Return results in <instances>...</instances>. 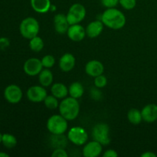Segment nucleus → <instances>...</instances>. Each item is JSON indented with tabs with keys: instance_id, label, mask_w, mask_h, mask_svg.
<instances>
[{
	"instance_id": "obj_1",
	"label": "nucleus",
	"mask_w": 157,
	"mask_h": 157,
	"mask_svg": "<svg viewBox=\"0 0 157 157\" xmlns=\"http://www.w3.org/2000/svg\"><path fill=\"white\" fill-rule=\"evenodd\" d=\"M101 21L110 29L119 30L125 25L126 17L121 11L115 8H110L104 11L102 14Z\"/></svg>"
},
{
	"instance_id": "obj_2",
	"label": "nucleus",
	"mask_w": 157,
	"mask_h": 157,
	"mask_svg": "<svg viewBox=\"0 0 157 157\" xmlns=\"http://www.w3.org/2000/svg\"><path fill=\"white\" fill-rule=\"evenodd\" d=\"M59 112L67 121L76 119L80 113V104L77 99L69 97L62 100L59 104Z\"/></svg>"
},
{
	"instance_id": "obj_3",
	"label": "nucleus",
	"mask_w": 157,
	"mask_h": 157,
	"mask_svg": "<svg viewBox=\"0 0 157 157\" xmlns=\"http://www.w3.org/2000/svg\"><path fill=\"white\" fill-rule=\"evenodd\" d=\"M40 25L38 20L33 17H27L21 21L19 25L20 34L23 38L29 39L37 36L39 32Z\"/></svg>"
},
{
	"instance_id": "obj_4",
	"label": "nucleus",
	"mask_w": 157,
	"mask_h": 157,
	"mask_svg": "<svg viewBox=\"0 0 157 157\" xmlns=\"http://www.w3.org/2000/svg\"><path fill=\"white\" fill-rule=\"evenodd\" d=\"M67 121L61 114H55L47 121V129L53 135H63L67 130Z\"/></svg>"
},
{
	"instance_id": "obj_5",
	"label": "nucleus",
	"mask_w": 157,
	"mask_h": 157,
	"mask_svg": "<svg viewBox=\"0 0 157 157\" xmlns=\"http://www.w3.org/2000/svg\"><path fill=\"white\" fill-rule=\"evenodd\" d=\"M92 137L103 146L108 145L110 143V127L107 124L99 123L94 127L92 130Z\"/></svg>"
},
{
	"instance_id": "obj_6",
	"label": "nucleus",
	"mask_w": 157,
	"mask_h": 157,
	"mask_svg": "<svg viewBox=\"0 0 157 157\" xmlns=\"http://www.w3.org/2000/svg\"><path fill=\"white\" fill-rule=\"evenodd\" d=\"M86 16V9L82 4L75 3L72 5L67 14V19L70 25L79 24Z\"/></svg>"
},
{
	"instance_id": "obj_7",
	"label": "nucleus",
	"mask_w": 157,
	"mask_h": 157,
	"mask_svg": "<svg viewBox=\"0 0 157 157\" xmlns=\"http://www.w3.org/2000/svg\"><path fill=\"white\" fill-rule=\"evenodd\" d=\"M67 139L76 146H82L87 143L88 134L81 127H72L67 133Z\"/></svg>"
},
{
	"instance_id": "obj_8",
	"label": "nucleus",
	"mask_w": 157,
	"mask_h": 157,
	"mask_svg": "<svg viewBox=\"0 0 157 157\" xmlns=\"http://www.w3.org/2000/svg\"><path fill=\"white\" fill-rule=\"evenodd\" d=\"M23 93L20 87L16 84H10L4 90V98L12 104H16L22 99Z\"/></svg>"
},
{
	"instance_id": "obj_9",
	"label": "nucleus",
	"mask_w": 157,
	"mask_h": 157,
	"mask_svg": "<svg viewBox=\"0 0 157 157\" xmlns=\"http://www.w3.org/2000/svg\"><path fill=\"white\" fill-rule=\"evenodd\" d=\"M27 98L33 103H41L48 96L47 90L43 86H32L27 90Z\"/></svg>"
},
{
	"instance_id": "obj_10",
	"label": "nucleus",
	"mask_w": 157,
	"mask_h": 157,
	"mask_svg": "<svg viewBox=\"0 0 157 157\" xmlns=\"http://www.w3.org/2000/svg\"><path fill=\"white\" fill-rule=\"evenodd\" d=\"M43 65L41 61L36 58H31L25 61L23 65V69L29 76H36L42 71Z\"/></svg>"
},
{
	"instance_id": "obj_11",
	"label": "nucleus",
	"mask_w": 157,
	"mask_h": 157,
	"mask_svg": "<svg viewBox=\"0 0 157 157\" xmlns=\"http://www.w3.org/2000/svg\"><path fill=\"white\" fill-rule=\"evenodd\" d=\"M67 35L71 41H75V42L81 41L87 35L85 29L80 24L71 25L69 26Z\"/></svg>"
},
{
	"instance_id": "obj_12",
	"label": "nucleus",
	"mask_w": 157,
	"mask_h": 157,
	"mask_svg": "<svg viewBox=\"0 0 157 157\" xmlns=\"http://www.w3.org/2000/svg\"><path fill=\"white\" fill-rule=\"evenodd\" d=\"M103 145L96 140L90 141L83 148V156L85 157H98L101 154Z\"/></svg>"
},
{
	"instance_id": "obj_13",
	"label": "nucleus",
	"mask_w": 157,
	"mask_h": 157,
	"mask_svg": "<svg viewBox=\"0 0 157 157\" xmlns=\"http://www.w3.org/2000/svg\"><path fill=\"white\" fill-rule=\"evenodd\" d=\"M104 71V64L98 60H91L85 65V72L87 75L92 78H96L99 75H103Z\"/></svg>"
},
{
	"instance_id": "obj_14",
	"label": "nucleus",
	"mask_w": 157,
	"mask_h": 157,
	"mask_svg": "<svg viewBox=\"0 0 157 157\" xmlns=\"http://www.w3.org/2000/svg\"><path fill=\"white\" fill-rule=\"evenodd\" d=\"M54 25L55 29L58 34L64 35L67 33L70 24L67 19V15L64 14H57L54 18Z\"/></svg>"
},
{
	"instance_id": "obj_15",
	"label": "nucleus",
	"mask_w": 157,
	"mask_h": 157,
	"mask_svg": "<svg viewBox=\"0 0 157 157\" xmlns=\"http://www.w3.org/2000/svg\"><path fill=\"white\" fill-rule=\"evenodd\" d=\"M143 121L147 123H153L157 121V105L150 104L146 105L141 110Z\"/></svg>"
},
{
	"instance_id": "obj_16",
	"label": "nucleus",
	"mask_w": 157,
	"mask_h": 157,
	"mask_svg": "<svg viewBox=\"0 0 157 157\" xmlns=\"http://www.w3.org/2000/svg\"><path fill=\"white\" fill-rule=\"evenodd\" d=\"M75 56L71 53H65L59 59V67L62 71L69 72L75 66Z\"/></svg>"
},
{
	"instance_id": "obj_17",
	"label": "nucleus",
	"mask_w": 157,
	"mask_h": 157,
	"mask_svg": "<svg viewBox=\"0 0 157 157\" xmlns=\"http://www.w3.org/2000/svg\"><path fill=\"white\" fill-rule=\"evenodd\" d=\"M86 35L90 38H94L99 36L104 30V24L101 21H94L87 25L86 28Z\"/></svg>"
},
{
	"instance_id": "obj_18",
	"label": "nucleus",
	"mask_w": 157,
	"mask_h": 157,
	"mask_svg": "<svg viewBox=\"0 0 157 157\" xmlns=\"http://www.w3.org/2000/svg\"><path fill=\"white\" fill-rule=\"evenodd\" d=\"M30 3L32 9L40 14L46 13L52 7L50 0H30Z\"/></svg>"
},
{
	"instance_id": "obj_19",
	"label": "nucleus",
	"mask_w": 157,
	"mask_h": 157,
	"mask_svg": "<svg viewBox=\"0 0 157 157\" xmlns=\"http://www.w3.org/2000/svg\"><path fill=\"white\" fill-rule=\"evenodd\" d=\"M52 95L57 98L58 99H64L67 98L68 94V88L65 84L62 83H55L52 85L51 88Z\"/></svg>"
},
{
	"instance_id": "obj_20",
	"label": "nucleus",
	"mask_w": 157,
	"mask_h": 157,
	"mask_svg": "<svg viewBox=\"0 0 157 157\" xmlns=\"http://www.w3.org/2000/svg\"><path fill=\"white\" fill-rule=\"evenodd\" d=\"M38 75V81L43 87H48L53 82V74L49 68L42 69Z\"/></svg>"
},
{
	"instance_id": "obj_21",
	"label": "nucleus",
	"mask_w": 157,
	"mask_h": 157,
	"mask_svg": "<svg viewBox=\"0 0 157 157\" xmlns=\"http://www.w3.org/2000/svg\"><path fill=\"white\" fill-rule=\"evenodd\" d=\"M84 93V86L80 82H73L68 88V94L70 97L78 99L83 96Z\"/></svg>"
},
{
	"instance_id": "obj_22",
	"label": "nucleus",
	"mask_w": 157,
	"mask_h": 157,
	"mask_svg": "<svg viewBox=\"0 0 157 157\" xmlns=\"http://www.w3.org/2000/svg\"><path fill=\"white\" fill-rule=\"evenodd\" d=\"M127 118H128V121L134 125L140 124L143 121L141 111L136 108H132L129 110L127 113Z\"/></svg>"
},
{
	"instance_id": "obj_23",
	"label": "nucleus",
	"mask_w": 157,
	"mask_h": 157,
	"mask_svg": "<svg viewBox=\"0 0 157 157\" xmlns=\"http://www.w3.org/2000/svg\"><path fill=\"white\" fill-rule=\"evenodd\" d=\"M2 144L6 148L12 149L17 145V139L14 135L10 133H3L2 137Z\"/></svg>"
},
{
	"instance_id": "obj_24",
	"label": "nucleus",
	"mask_w": 157,
	"mask_h": 157,
	"mask_svg": "<svg viewBox=\"0 0 157 157\" xmlns=\"http://www.w3.org/2000/svg\"><path fill=\"white\" fill-rule=\"evenodd\" d=\"M29 48L31 50L35 52H41L44 48V41L42 38L38 37V35L31 38L29 41Z\"/></svg>"
},
{
	"instance_id": "obj_25",
	"label": "nucleus",
	"mask_w": 157,
	"mask_h": 157,
	"mask_svg": "<svg viewBox=\"0 0 157 157\" xmlns=\"http://www.w3.org/2000/svg\"><path fill=\"white\" fill-rule=\"evenodd\" d=\"M44 104L47 108L50 110H55L59 107L58 98H55L54 95H48L44 101Z\"/></svg>"
},
{
	"instance_id": "obj_26",
	"label": "nucleus",
	"mask_w": 157,
	"mask_h": 157,
	"mask_svg": "<svg viewBox=\"0 0 157 157\" xmlns=\"http://www.w3.org/2000/svg\"><path fill=\"white\" fill-rule=\"evenodd\" d=\"M41 61V63H42L43 67H45V68H51V67H52L55 65V58L52 55H47L43 57Z\"/></svg>"
},
{
	"instance_id": "obj_27",
	"label": "nucleus",
	"mask_w": 157,
	"mask_h": 157,
	"mask_svg": "<svg viewBox=\"0 0 157 157\" xmlns=\"http://www.w3.org/2000/svg\"><path fill=\"white\" fill-rule=\"evenodd\" d=\"M94 86L98 88H103L105 87L107 84V79L104 75H101L99 76L94 78Z\"/></svg>"
},
{
	"instance_id": "obj_28",
	"label": "nucleus",
	"mask_w": 157,
	"mask_h": 157,
	"mask_svg": "<svg viewBox=\"0 0 157 157\" xmlns=\"http://www.w3.org/2000/svg\"><path fill=\"white\" fill-rule=\"evenodd\" d=\"M119 3L124 9L131 10L136 6V0H119Z\"/></svg>"
},
{
	"instance_id": "obj_29",
	"label": "nucleus",
	"mask_w": 157,
	"mask_h": 157,
	"mask_svg": "<svg viewBox=\"0 0 157 157\" xmlns=\"http://www.w3.org/2000/svg\"><path fill=\"white\" fill-rule=\"evenodd\" d=\"M100 88L98 87H94V88L90 89V97L93 98L94 100H96V101H99L102 98V93H101V90H99Z\"/></svg>"
},
{
	"instance_id": "obj_30",
	"label": "nucleus",
	"mask_w": 157,
	"mask_h": 157,
	"mask_svg": "<svg viewBox=\"0 0 157 157\" xmlns=\"http://www.w3.org/2000/svg\"><path fill=\"white\" fill-rule=\"evenodd\" d=\"M119 3V0H101V4L107 9L115 8Z\"/></svg>"
},
{
	"instance_id": "obj_31",
	"label": "nucleus",
	"mask_w": 157,
	"mask_h": 157,
	"mask_svg": "<svg viewBox=\"0 0 157 157\" xmlns=\"http://www.w3.org/2000/svg\"><path fill=\"white\" fill-rule=\"evenodd\" d=\"M52 157H67V153L63 148H57L53 151Z\"/></svg>"
},
{
	"instance_id": "obj_32",
	"label": "nucleus",
	"mask_w": 157,
	"mask_h": 157,
	"mask_svg": "<svg viewBox=\"0 0 157 157\" xmlns=\"http://www.w3.org/2000/svg\"><path fill=\"white\" fill-rule=\"evenodd\" d=\"M9 39L7 38H5V37H2V38H0V49H5L7 47H9Z\"/></svg>"
},
{
	"instance_id": "obj_33",
	"label": "nucleus",
	"mask_w": 157,
	"mask_h": 157,
	"mask_svg": "<svg viewBox=\"0 0 157 157\" xmlns=\"http://www.w3.org/2000/svg\"><path fill=\"white\" fill-rule=\"evenodd\" d=\"M104 157H117L118 153L114 150H107L103 155Z\"/></svg>"
},
{
	"instance_id": "obj_34",
	"label": "nucleus",
	"mask_w": 157,
	"mask_h": 157,
	"mask_svg": "<svg viewBox=\"0 0 157 157\" xmlns=\"http://www.w3.org/2000/svg\"><path fill=\"white\" fill-rule=\"evenodd\" d=\"M141 156L142 157H156V154H155V153H153V152L148 151L143 153V154L141 155Z\"/></svg>"
},
{
	"instance_id": "obj_35",
	"label": "nucleus",
	"mask_w": 157,
	"mask_h": 157,
	"mask_svg": "<svg viewBox=\"0 0 157 157\" xmlns=\"http://www.w3.org/2000/svg\"><path fill=\"white\" fill-rule=\"evenodd\" d=\"M9 155L7 154V153L0 152V157H9Z\"/></svg>"
},
{
	"instance_id": "obj_36",
	"label": "nucleus",
	"mask_w": 157,
	"mask_h": 157,
	"mask_svg": "<svg viewBox=\"0 0 157 157\" xmlns=\"http://www.w3.org/2000/svg\"><path fill=\"white\" fill-rule=\"evenodd\" d=\"M2 133L0 132V144H2Z\"/></svg>"
}]
</instances>
